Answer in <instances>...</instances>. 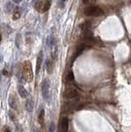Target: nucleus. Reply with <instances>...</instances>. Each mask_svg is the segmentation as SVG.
<instances>
[{
  "mask_svg": "<svg viewBox=\"0 0 131 132\" xmlns=\"http://www.w3.org/2000/svg\"><path fill=\"white\" fill-rule=\"evenodd\" d=\"M88 2V0H83V3H87Z\"/></svg>",
  "mask_w": 131,
  "mask_h": 132,
  "instance_id": "23",
  "label": "nucleus"
},
{
  "mask_svg": "<svg viewBox=\"0 0 131 132\" xmlns=\"http://www.w3.org/2000/svg\"><path fill=\"white\" fill-rule=\"evenodd\" d=\"M0 80H1V78H0Z\"/></svg>",
  "mask_w": 131,
  "mask_h": 132,
  "instance_id": "25",
  "label": "nucleus"
},
{
  "mask_svg": "<svg viewBox=\"0 0 131 132\" xmlns=\"http://www.w3.org/2000/svg\"><path fill=\"white\" fill-rule=\"evenodd\" d=\"M49 81L48 80V79H45L42 82L41 84V92H42V95L43 97L48 101L49 99Z\"/></svg>",
  "mask_w": 131,
  "mask_h": 132,
  "instance_id": "4",
  "label": "nucleus"
},
{
  "mask_svg": "<svg viewBox=\"0 0 131 132\" xmlns=\"http://www.w3.org/2000/svg\"><path fill=\"white\" fill-rule=\"evenodd\" d=\"M54 130H55V124L51 123L50 127H49V131H54Z\"/></svg>",
  "mask_w": 131,
  "mask_h": 132,
  "instance_id": "19",
  "label": "nucleus"
},
{
  "mask_svg": "<svg viewBox=\"0 0 131 132\" xmlns=\"http://www.w3.org/2000/svg\"><path fill=\"white\" fill-rule=\"evenodd\" d=\"M83 13L86 16H89V17H100L104 14V12L100 7L90 6L84 9Z\"/></svg>",
  "mask_w": 131,
  "mask_h": 132,
  "instance_id": "2",
  "label": "nucleus"
},
{
  "mask_svg": "<svg viewBox=\"0 0 131 132\" xmlns=\"http://www.w3.org/2000/svg\"><path fill=\"white\" fill-rule=\"evenodd\" d=\"M26 109L28 112H31L34 109V101L32 98L27 99V101L26 102Z\"/></svg>",
  "mask_w": 131,
  "mask_h": 132,
  "instance_id": "9",
  "label": "nucleus"
},
{
  "mask_svg": "<svg viewBox=\"0 0 131 132\" xmlns=\"http://www.w3.org/2000/svg\"><path fill=\"white\" fill-rule=\"evenodd\" d=\"M22 74L23 79L27 83L32 82L34 79V74L32 69V65L29 60H25L22 66Z\"/></svg>",
  "mask_w": 131,
  "mask_h": 132,
  "instance_id": "1",
  "label": "nucleus"
},
{
  "mask_svg": "<svg viewBox=\"0 0 131 132\" xmlns=\"http://www.w3.org/2000/svg\"><path fill=\"white\" fill-rule=\"evenodd\" d=\"M2 131H7V132H9V131H11V130H10V129H8V126H4V127H3V129L2 130Z\"/></svg>",
  "mask_w": 131,
  "mask_h": 132,
  "instance_id": "20",
  "label": "nucleus"
},
{
  "mask_svg": "<svg viewBox=\"0 0 131 132\" xmlns=\"http://www.w3.org/2000/svg\"><path fill=\"white\" fill-rule=\"evenodd\" d=\"M21 43H22V36L20 34H17V36H16V45H17V48H20Z\"/></svg>",
  "mask_w": 131,
  "mask_h": 132,
  "instance_id": "17",
  "label": "nucleus"
},
{
  "mask_svg": "<svg viewBox=\"0 0 131 132\" xmlns=\"http://www.w3.org/2000/svg\"><path fill=\"white\" fill-rule=\"evenodd\" d=\"M35 8L39 13H46L50 8V2L49 0H39L36 3Z\"/></svg>",
  "mask_w": 131,
  "mask_h": 132,
  "instance_id": "3",
  "label": "nucleus"
},
{
  "mask_svg": "<svg viewBox=\"0 0 131 132\" xmlns=\"http://www.w3.org/2000/svg\"><path fill=\"white\" fill-rule=\"evenodd\" d=\"M69 130V120L67 117L62 118L59 125V131L61 132H67Z\"/></svg>",
  "mask_w": 131,
  "mask_h": 132,
  "instance_id": "6",
  "label": "nucleus"
},
{
  "mask_svg": "<svg viewBox=\"0 0 131 132\" xmlns=\"http://www.w3.org/2000/svg\"><path fill=\"white\" fill-rule=\"evenodd\" d=\"M66 80L69 83H74V75L73 71H69V74H67Z\"/></svg>",
  "mask_w": 131,
  "mask_h": 132,
  "instance_id": "15",
  "label": "nucleus"
},
{
  "mask_svg": "<svg viewBox=\"0 0 131 132\" xmlns=\"http://www.w3.org/2000/svg\"><path fill=\"white\" fill-rule=\"evenodd\" d=\"M17 90H18V93H19L20 96H21V97H22V98H26V97H27L28 92H27V91L26 90V88H25L22 85H18V87H17Z\"/></svg>",
  "mask_w": 131,
  "mask_h": 132,
  "instance_id": "8",
  "label": "nucleus"
},
{
  "mask_svg": "<svg viewBox=\"0 0 131 132\" xmlns=\"http://www.w3.org/2000/svg\"><path fill=\"white\" fill-rule=\"evenodd\" d=\"M20 17H21V11H20L19 7H17V8H14V13H13V15H12V19L17 20V19H19Z\"/></svg>",
  "mask_w": 131,
  "mask_h": 132,
  "instance_id": "14",
  "label": "nucleus"
},
{
  "mask_svg": "<svg viewBox=\"0 0 131 132\" xmlns=\"http://www.w3.org/2000/svg\"><path fill=\"white\" fill-rule=\"evenodd\" d=\"M46 69H47V72H48L49 74H52L53 69H54V64L51 60H46Z\"/></svg>",
  "mask_w": 131,
  "mask_h": 132,
  "instance_id": "13",
  "label": "nucleus"
},
{
  "mask_svg": "<svg viewBox=\"0 0 131 132\" xmlns=\"http://www.w3.org/2000/svg\"><path fill=\"white\" fill-rule=\"evenodd\" d=\"M12 1L16 3H20L22 2V0H12Z\"/></svg>",
  "mask_w": 131,
  "mask_h": 132,
  "instance_id": "22",
  "label": "nucleus"
},
{
  "mask_svg": "<svg viewBox=\"0 0 131 132\" xmlns=\"http://www.w3.org/2000/svg\"><path fill=\"white\" fill-rule=\"evenodd\" d=\"M44 116H45V110L42 109L40 111V114L38 115V122L41 126V127H44Z\"/></svg>",
  "mask_w": 131,
  "mask_h": 132,
  "instance_id": "12",
  "label": "nucleus"
},
{
  "mask_svg": "<svg viewBox=\"0 0 131 132\" xmlns=\"http://www.w3.org/2000/svg\"><path fill=\"white\" fill-rule=\"evenodd\" d=\"M9 117H10V119L12 120V121H16V120H17V118H16V116L14 113L12 112V111H9Z\"/></svg>",
  "mask_w": 131,
  "mask_h": 132,
  "instance_id": "18",
  "label": "nucleus"
},
{
  "mask_svg": "<svg viewBox=\"0 0 131 132\" xmlns=\"http://www.w3.org/2000/svg\"><path fill=\"white\" fill-rule=\"evenodd\" d=\"M3 74L5 75V76H8V72L7 71L6 69H3Z\"/></svg>",
  "mask_w": 131,
  "mask_h": 132,
  "instance_id": "21",
  "label": "nucleus"
},
{
  "mask_svg": "<svg viewBox=\"0 0 131 132\" xmlns=\"http://www.w3.org/2000/svg\"><path fill=\"white\" fill-rule=\"evenodd\" d=\"M1 40H2V34L0 32V42H1Z\"/></svg>",
  "mask_w": 131,
  "mask_h": 132,
  "instance_id": "24",
  "label": "nucleus"
},
{
  "mask_svg": "<svg viewBox=\"0 0 131 132\" xmlns=\"http://www.w3.org/2000/svg\"><path fill=\"white\" fill-rule=\"evenodd\" d=\"M4 9H5V11L7 13H11V11H12L13 9H14V7H13V4L11 3V2H8V3H6Z\"/></svg>",
  "mask_w": 131,
  "mask_h": 132,
  "instance_id": "16",
  "label": "nucleus"
},
{
  "mask_svg": "<svg viewBox=\"0 0 131 132\" xmlns=\"http://www.w3.org/2000/svg\"><path fill=\"white\" fill-rule=\"evenodd\" d=\"M80 28L82 29L83 31H89L91 30V22H85L80 25Z\"/></svg>",
  "mask_w": 131,
  "mask_h": 132,
  "instance_id": "11",
  "label": "nucleus"
},
{
  "mask_svg": "<svg viewBox=\"0 0 131 132\" xmlns=\"http://www.w3.org/2000/svg\"><path fill=\"white\" fill-rule=\"evenodd\" d=\"M43 62V51H40L37 55V60H36V73L38 74L40 73V68H41Z\"/></svg>",
  "mask_w": 131,
  "mask_h": 132,
  "instance_id": "7",
  "label": "nucleus"
},
{
  "mask_svg": "<svg viewBox=\"0 0 131 132\" xmlns=\"http://www.w3.org/2000/svg\"><path fill=\"white\" fill-rule=\"evenodd\" d=\"M78 96V91L74 88H68L64 92V97H65V98L67 99L75 98V97Z\"/></svg>",
  "mask_w": 131,
  "mask_h": 132,
  "instance_id": "5",
  "label": "nucleus"
},
{
  "mask_svg": "<svg viewBox=\"0 0 131 132\" xmlns=\"http://www.w3.org/2000/svg\"><path fill=\"white\" fill-rule=\"evenodd\" d=\"M8 104H9L10 107L13 109V110H17V102H16L15 97L13 96H10L9 99H8Z\"/></svg>",
  "mask_w": 131,
  "mask_h": 132,
  "instance_id": "10",
  "label": "nucleus"
}]
</instances>
